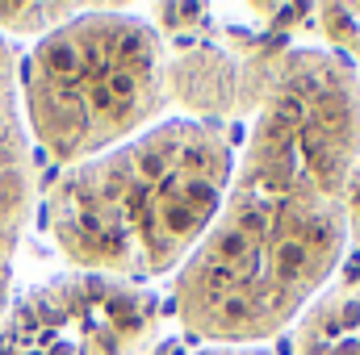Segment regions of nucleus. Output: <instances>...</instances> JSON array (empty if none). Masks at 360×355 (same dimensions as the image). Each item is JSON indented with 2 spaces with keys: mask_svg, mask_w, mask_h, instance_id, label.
Here are the masks:
<instances>
[{
  "mask_svg": "<svg viewBox=\"0 0 360 355\" xmlns=\"http://www.w3.org/2000/svg\"><path fill=\"white\" fill-rule=\"evenodd\" d=\"M356 92H360V72H356Z\"/></svg>",
  "mask_w": 360,
  "mask_h": 355,
  "instance_id": "obj_11",
  "label": "nucleus"
},
{
  "mask_svg": "<svg viewBox=\"0 0 360 355\" xmlns=\"http://www.w3.org/2000/svg\"><path fill=\"white\" fill-rule=\"evenodd\" d=\"M76 17L72 4H0V25L13 34H38V29H59Z\"/></svg>",
  "mask_w": 360,
  "mask_h": 355,
  "instance_id": "obj_8",
  "label": "nucleus"
},
{
  "mask_svg": "<svg viewBox=\"0 0 360 355\" xmlns=\"http://www.w3.org/2000/svg\"><path fill=\"white\" fill-rule=\"evenodd\" d=\"M235 172L222 121L172 117L63 172L46 201L55 247L76 272L164 276L197 251Z\"/></svg>",
  "mask_w": 360,
  "mask_h": 355,
  "instance_id": "obj_2",
  "label": "nucleus"
},
{
  "mask_svg": "<svg viewBox=\"0 0 360 355\" xmlns=\"http://www.w3.org/2000/svg\"><path fill=\"white\" fill-rule=\"evenodd\" d=\"M34 201V168H30V138L17 109V59L0 38V318L8 309V276L21 230L30 222Z\"/></svg>",
  "mask_w": 360,
  "mask_h": 355,
  "instance_id": "obj_5",
  "label": "nucleus"
},
{
  "mask_svg": "<svg viewBox=\"0 0 360 355\" xmlns=\"http://www.w3.org/2000/svg\"><path fill=\"white\" fill-rule=\"evenodd\" d=\"M360 151L356 67L289 46L218 217L176 276L184 330L218 347L285 330L331 280L348 247V176Z\"/></svg>",
  "mask_w": 360,
  "mask_h": 355,
  "instance_id": "obj_1",
  "label": "nucleus"
},
{
  "mask_svg": "<svg viewBox=\"0 0 360 355\" xmlns=\"http://www.w3.org/2000/svg\"><path fill=\"white\" fill-rule=\"evenodd\" d=\"M197 355H276L269 347H256V343H243V347H205V351Z\"/></svg>",
  "mask_w": 360,
  "mask_h": 355,
  "instance_id": "obj_10",
  "label": "nucleus"
},
{
  "mask_svg": "<svg viewBox=\"0 0 360 355\" xmlns=\"http://www.w3.org/2000/svg\"><path fill=\"white\" fill-rule=\"evenodd\" d=\"M348 234L360 243V151L352 163V176H348Z\"/></svg>",
  "mask_w": 360,
  "mask_h": 355,
  "instance_id": "obj_9",
  "label": "nucleus"
},
{
  "mask_svg": "<svg viewBox=\"0 0 360 355\" xmlns=\"http://www.w3.org/2000/svg\"><path fill=\"white\" fill-rule=\"evenodd\" d=\"M164 38L122 13H84L25 59V121L59 163L96 159L147 130L168 105Z\"/></svg>",
  "mask_w": 360,
  "mask_h": 355,
  "instance_id": "obj_3",
  "label": "nucleus"
},
{
  "mask_svg": "<svg viewBox=\"0 0 360 355\" xmlns=\"http://www.w3.org/2000/svg\"><path fill=\"white\" fill-rule=\"evenodd\" d=\"M151 288L101 272H63L21 293L0 318V355H139L160 335Z\"/></svg>",
  "mask_w": 360,
  "mask_h": 355,
  "instance_id": "obj_4",
  "label": "nucleus"
},
{
  "mask_svg": "<svg viewBox=\"0 0 360 355\" xmlns=\"http://www.w3.org/2000/svg\"><path fill=\"white\" fill-rule=\"evenodd\" d=\"M293 355H360V280L323 288L297 314Z\"/></svg>",
  "mask_w": 360,
  "mask_h": 355,
  "instance_id": "obj_6",
  "label": "nucleus"
},
{
  "mask_svg": "<svg viewBox=\"0 0 360 355\" xmlns=\"http://www.w3.org/2000/svg\"><path fill=\"white\" fill-rule=\"evenodd\" d=\"M314 34L340 59H360V4H319Z\"/></svg>",
  "mask_w": 360,
  "mask_h": 355,
  "instance_id": "obj_7",
  "label": "nucleus"
}]
</instances>
